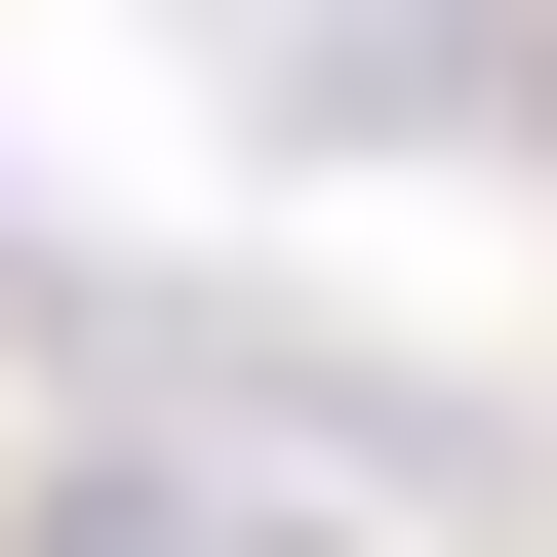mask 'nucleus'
Masks as SVG:
<instances>
[{
	"instance_id": "obj_1",
	"label": "nucleus",
	"mask_w": 557,
	"mask_h": 557,
	"mask_svg": "<svg viewBox=\"0 0 557 557\" xmlns=\"http://www.w3.org/2000/svg\"><path fill=\"white\" fill-rule=\"evenodd\" d=\"M0 557H319V478H0Z\"/></svg>"
}]
</instances>
